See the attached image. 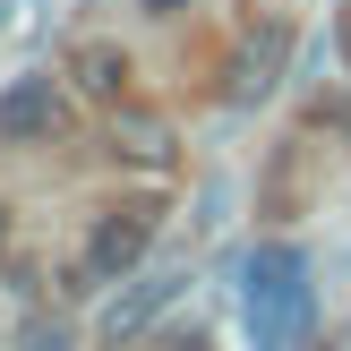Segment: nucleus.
Listing matches in <instances>:
<instances>
[{"mask_svg":"<svg viewBox=\"0 0 351 351\" xmlns=\"http://www.w3.org/2000/svg\"><path fill=\"white\" fill-rule=\"evenodd\" d=\"M240 317H249L257 351H300L308 326H317V291H308V257L291 240L240 257Z\"/></svg>","mask_w":351,"mask_h":351,"instance_id":"obj_1","label":"nucleus"},{"mask_svg":"<svg viewBox=\"0 0 351 351\" xmlns=\"http://www.w3.org/2000/svg\"><path fill=\"white\" fill-rule=\"evenodd\" d=\"M146 249H154V206H112L95 223V240H86V274L95 283H120V274H137Z\"/></svg>","mask_w":351,"mask_h":351,"instance_id":"obj_2","label":"nucleus"},{"mask_svg":"<svg viewBox=\"0 0 351 351\" xmlns=\"http://www.w3.org/2000/svg\"><path fill=\"white\" fill-rule=\"evenodd\" d=\"M180 283H189V266H154V274H137V283L120 291L112 308H103V343H129V335H146V326L163 317L171 300H180Z\"/></svg>","mask_w":351,"mask_h":351,"instance_id":"obj_3","label":"nucleus"},{"mask_svg":"<svg viewBox=\"0 0 351 351\" xmlns=\"http://www.w3.org/2000/svg\"><path fill=\"white\" fill-rule=\"evenodd\" d=\"M60 120H69V103H60V86L51 77H17L9 95H0V137H60Z\"/></svg>","mask_w":351,"mask_h":351,"instance_id":"obj_4","label":"nucleus"},{"mask_svg":"<svg viewBox=\"0 0 351 351\" xmlns=\"http://www.w3.org/2000/svg\"><path fill=\"white\" fill-rule=\"evenodd\" d=\"M112 154L137 171H163L171 163V120L146 112V103H112Z\"/></svg>","mask_w":351,"mask_h":351,"instance_id":"obj_5","label":"nucleus"},{"mask_svg":"<svg viewBox=\"0 0 351 351\" xmlns=\"http://www.w3.org/2000/svg\"><path fill=\"white\" fill-rule=\"evenodd\" d=\"M283 51H291V26H266L257 43H240V51H232V86H223V95H232V103H266L274 86H283Z\"/></svg>","mask_w":351,"mask_h":351,"instance_id":"obj_6","label":"nucleus"},{"mask_svg":"<svg viewBox=\"0 0 351 351\" xmlns=\"http://www.w3.org/2000/svg\"><path fill=\"white\" fill-rule=\"evenodd\" d=\"M69 77H77L95 103H120V95H129V51H120V43H77V51H69Z\"/></svg>","mask_w":351,"mask_h":351,"instance_id":"obj_7","label":"nucleus"},{"mask_svg":"<svg viewBox=\"0 0 351 351\" xmlns=\"http://www.w3.org/2000/svg\"><path fill=\"white\" fill-rule=\"evenodd\" d=\"M17 351H77V343H69V326H51V317H26Z\"/></svg>","mask_w":351,"mask_h":351,"instance_id":"obj_8","label":"nucleus"},{"mask_svg":"<svg viewBox=\"0 0 351 351\" xmlns=\"http://www.w3.org/2000/svg\"><path fill=\"white\" fill-rule=\"evenodd\" d=\"M137 9H146V17H171V9H180V0H137Z\"/></svg>","mask_w":351,"mask_h":351,"instance_id":"obj_9","label":"nucleus"},{"mask_svg":"<svg viewBox=\"0 0 351 351\" xmlns=\"http://www.w3.org/2000/svg\"><path fill=\"white\" fill-rule=\"evenodd\" d=\"M0 240H9V215H0Z\"/></svg>","mask_w":351,"mask_h":351,"instance_id":"obj_10","label":"nucleus"},{"mask_svg":"<svg viewBox=\"0 0 351 351\" xmlns=\"http://www.w3.org/2000/svg\"><path fill=\"white\" fill-rule=\"evenodd\" d=\"M343 351H351V326H343Z\"/></svg>","mask_w":351,"mask_h":351,"instance_id":"obj_11","label":"nucleus"}]
</instances>
